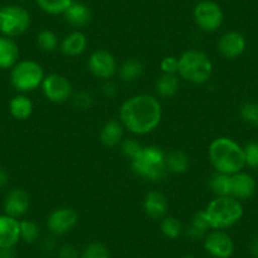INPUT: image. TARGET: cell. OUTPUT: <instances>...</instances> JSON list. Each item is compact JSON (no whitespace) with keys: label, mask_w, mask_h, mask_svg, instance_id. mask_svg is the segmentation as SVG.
I'll return each mask as SVG.
<instances>
[{"label":"cell","mask_w":258,"mask_h":258,"mask_svg":"<svg viewBox=\"0 0 258 258\" xmlns=\"http://www.w3.org/2000/svg\"><path fill=\"white\" fill-rule=\"evenodd\" d=\"M22 2H26V0H22Z\"/></svg>","instance_id":"45"},{"label":"cell","mask_w":258,"mask_h":258,"mask_svg":"<svg viewBox=\"0 0 258 258\" xmlns=\"http://www.w3.org/2000/svg\"><path fill=\"white\" fill-rule=\"evenodd\" d=\"M81 258H110V252L103 243L93 242L84 248Z\"/></svg>","instance_id":"32"},{"label":"cell","mask_w":258,"mask_h":258,"mask_svg":"<svg viewBox=\"0 0 258 258\" xmlns=\"http://www.w3.org/2000/svg\"><path fill=\"white\" fill-rule=\"evenodd\" d=\"M63 16L69 24L76 27V28H81V27H85L86 24H89L91 19V12L89 7L84 3L73 2V4L69 7L68 11L64 12Z\"/></svg>","instance_id":"21"},{"label":"cell","mask_w":258,"mask_h":258,"mask_svg":"<svg viewBox=\"0 0 258 258\" xmlns=\"http://www.w3.org/2000/svg\"><path fill=\"white\" fill-rule=\"evenodd\" d=\"M132 170L140 177L152 182H160L166 177V155L160 147L147 146L131 161Z\"/></svg>","instance_id":"5"},{"label":"cell","mask_w":258,"mask_h":258,"mask_svg":"<svg viewBox=\"0 0 258 258\" xmlns=\"http://www.w3.org/2000/svg\"><path fill=\"white\" fill-rule=\"evenodd\" d=\"M240 118L243 121L253 126H258V104L245 103L240 108Z\"/></svg>","instance_id":"33"},{"label":"cell","mask_w":258,"mask_h":258,"mask_svg":"<svg viewBox=\"0 0 258 258\" xmlns=\"http://www.w3.org/2000/svg\"><path fill=\"white\" fill-rule=\"evenodd\" d=\"M31 27V14L19 6H6L0 8V33L14 38L26 33Z\"/></svg>","instance_id":"7"},{"label":"cell","mask_w":258,"mask_h":258,"mask_svg":"<svg viewBox=\"0 0 258 258\" xmlns=\"http://www.w3.org/2000/svg\"><path fill=\"white\" fill-rule=\"evenodd\" d=\"M37 4L43 12L56 16L68 11L69 7L73 4V0H37Z\"/></svg>","instance_id":"30"},{"label":"cell","mask_w":258,"mask_h":258,"mask_svg":"<svg viewBox=\"0 0 258 258\" xmlns=\"http://www.w3.org/2000/svg\"><path fill=\"white\" fill-rule=\"evenodd\" d=\"M103 93L106 98H114V96L116 95V93H118V90H116V85L113 83V81L106 80L105 84L103 85Z\"/></svg>","instance_id":"39"},{"label":"cell","mask_w":258,"mask_h":258,"mask_svg":"<svg viewBox=\"0 0 258 258\" xmlns=\"http://www.w3.org/2000/svg\"><path fill=\"white\" fill-rule=\"evenodd\" d=\"M21 240V223L17 218L0 215V248L16 247Z\"/></svg>","instance_id":"15"},{"label":"cell","mask_w":258,"mask_h":258,"mask_svg":"<svg viewBox=\"0 0 258 258\" xmlns=\"http://www.w3.org/2000/svg\"><path fill=\"white\" fill-rule=\"evenodd\" d=\"M42 248H43V250H47V252H52V250L56 248V240H54V235L44 238L43 243H42Z\"/></svg>","instance_id":"40"},{"label":"cell","mask_w":258,"mask_h":258,"mask_svg":"<svg viewBox=\"0 0 258 258\" xmlns=\"http://www.w3.org/2000/svg\"><path fill=\"white\" fill-rule=\"evenodd\" d=\"M29 205H31L29 194L23 188H13L7 194L3 207L7 215L18 219L28 212Z\"/></svg>","instance_id":"13"},{"label":"cell","mask_w":258,"mask_h":258,"mask_svg":"<svg viewBox=\"0 0 258 258\" xmlns=\"http://www.w3.org/2000/svg\"><path fill=\"white\" fill-rule=\"evenodd\" d=\"M210 190L217 197H230V176L224 173H214L209 178Z\"/></svg>","instance_id":"27"},{"label":"cell","mask_w":258,"mask_h":258,"mask_svg":"<svg viewBox=\"0 0 258 258\" xmlns=\"http://www.w3.org/2000/svg\"><path fill=\"white\" fill-rule=\"evenodd\" d=\"M209 161L214 170L224 175H234L245 167L243 147L228 137H218L208 150Z\"/></svg>","instance_id":"2"},{"label":"cell","mask_w":258,"mask_h":258,"mask_svg":"<svg viewBox=\"0 0 258 258\" xmlns=\"http://www.w3.org/2000/svg\"><path fill=\"white\" fill-rule=\"evenodd\" d=\"M188 167H190V160L182 151H171L168 155H166V168L170 172L181 175L185 173Z\"/></svg>","instance_id":"26"},{"label":"cell","mask_w":258,"mask_h":258,"mask_svg":"<svg viewBox=\"0 0 258 258\" xmlns=\"http://www.w3.org/2000/svg\"><path fill=\"white\" fill-rule=\"evenodd\" d=\"M119 78L124 83H133L143 75L145 66L137 58H128L119 68Z\"/></svg>","instance_id":"25"},{"label":"cell","mask_w":258,"mask_h":258,"mask_svg":"<svg viewBox=\"0 0 258 258\" xmlns=\"http://www.w3.org/2000/svg\"><path fill=\"white\" fill-rule=\"evenodd\" d=\"M88 69L96 79L106 81L118 73V62L109 51L96 49L89 57Z\"/></svg>","instance_id":"10"},{"label":"cell","mask_w":258,"mask_h":258,"mask_svg":"<svg viewBox=\"0 0 258 258\" xmlns=\"http://www.w3.org/2000/svg\"><path fill=\"white\" fill-rule=\"evenodd\" d=\"M250 254L253 255V258H258V234L255 237H253L252 242H250Z\"/></svg>","instance_id":"43"},{"label":"cell","mask_w":258,"mask_h":258,"mask_svg":"<svg viewBox=\"0 0 258 258\" xmlns=\"http://www.w3.org/2000/svg\"><path fill=\"white\" fill-rule=\"evenodd\" d=\"M86 48H88V38L83 32H73L64 37L61 42V51L64 56H80L86 51Z\"/></svg>","instance_id":"19"},{"label":"cell","mask_w":258,"mask_h":258,"mask_svg":"<svg viewBox=\"0 0 258 258\" xmlns=\"http://www.w3.org/2000/svg\"><path fill=\"white\" fill-rule=\"evenodd\" d=\"M119 119L124 129L133 135H150L162 120V105L156 96L138 94L121 104Z\"/></svg>","instance_id":"1"},{"label":"cell","mask_w":258,"mask_h":258,"mask_svg":"<svg viewBox=\"0 0 258 258\" xmlns=\"http://www.w3.org/2000/svg\"><path fill=\"white\" fill-rule=\"evenodd\" d=\"M0 258H17L16 248H0Z\"/></svg>","instance_id":"41"},{"label":"cell","mask_w":258,"mask_h":258,"mask_svg":"<svg viewBox=\"0 0 258 258\" xmlns=\"http://www.w3.org/2000/svg\"><path fill=\"white\" fill-rule=\"evenodd\" d=\"M180 89V79L177 74H162L156 83V93L161 98H172Z\"/></svg>","instance_id":"24"},{"label":"cell","mask_w":258,"mask_h":258,"mask_svg":"<svg viewBox=\"0 0 258 258\" xmlns=\"http://www.w3.org/2000/svg\"><path fill=\"white\" fill-rule=\"evenodd\" d=\"M243 205L233 197H217L205 209L212 229H227L237 224L243 217Z\"/></svg>","instance_id":"4"},{"label":"cell","mask_w":258,"mask_h":258,"mask_svg":"<svg viewBox=\"0 0 258 258\" xmlns=\"http://www.w3.org/2000/svg\"><path fill=\"white\" fill-rule=\"evenodd\" d=\"M37 44L41 48V51L51 53L58 48L59 42L54 32L49 31V29H43L37 36Z\"/></svg>","instance_id":"29"},{"label":"cell","mask_w":258,"mask_h":258,"mask_svg":"<svg viewBox=\"0 0 258 258\" xmlns=\"http://www.w3.org/2000/svg\"><path fill=\"white\" fill-rule=\"evenodd\" d=\"M245 38L239 32H227L220 37L218 42V49L220 54L228 59H234L237 57L242 56L243 52L245 51Z\"/></svg>","instance_id":"14"},{"label":"cell","mask_w":258,"mask_h":258,"mask_svg":"<svg viewBox=\"0 0 258 258\" xmlns=\"http://www.w3.org/2000/svg\"><path fill=\"white\" fill-rule=\"evenodd\" d=\"M177 75L192 84H205L213 75V62L199 49H188L178 57Z\"/></svg>","instance_id":"3"},{"label":"cell","mask_w":258,"mask_h":258,"mask_svg":"<svg viewBox=\"0 0 258 258\" xmlns=\"http://www.w3.org/2000/svg\"><path fill=\"white\" fill-rule=\"evenodd\" d=\"M9 182V175L6 168L0 167V188H4Z\"/></svg>","instance_id":"42"},{"label":"cell","mask_w":258,"mask_h":258,"mask_svg":"<svg viewBox=\"0 0 258 258\" xmlns=\"http://www.w3.org/2000/svg\"><path fill=\"white\" fill-rule=\"evenodd\" d=\"M182 258H195V257H194V255H185V257Z\"/></svg>","instance_id":"44"},{"label":"cell","mask_w":258,"mask_h":258,"mask_svg":"<svg viewBox=\"0 0 258 258\" xmlns=\"http://www.w3.org/2000/svg\"><path fill=\"white\" fill-rule=\"evenodd\" d=\"M143 209L151 219H163L168 210L167 198L160 191H150L143 200Z\"/></svg>","instance_id":"17"},{"label":"cell","mask_w":258,"mask_h":258,"mask_svg":"<svg viewBox=\"0 0 258 258\" xmlns=\"http://www.w3.org/2000/svg\"><path fill=\"white\" fill-rule=\"evenodd\" d=\"M9 111L17 120H27L33 113V103L27 95L19 94L9 103Z\"/></svg>","instance_id":"23"},{"label":"cell","mask_w":258,"mask_h":258,"mask_svg":"<svg viewBox=\"0 0 258 258\" xmlns=\"http://www.w3.org/2000/svg\"><path fill=\"white\" fill-rule=\"evenodd\" d=\"M57 258H81V254L74 245L64 244L58 248Z\"/></svg>","instance_id":"38"},{"label":"cell","mask_w":258,"mask_h":258,"mask_svg":"<svg viewBox=\"0 0 258 258\" xmlns=\"http://www.w3.org/2000/svg\"><path fill=\"white\" fill-rule=\"evenodd\" d=\"M210 229L212 227H210V223L205 214V210H202L192 217L191 223L186 228V235L192 240H199L202 238H205Z\"/></svg>","instance_id":"22"},{"label":"cell","mask_w":258,"mask_h":258,"mask_svg":"<svg viewBox=\"0 0 258 258\" xmlns=\"http://www.w3.org/2000/svg\"><path fill=\"white\" fill-rule=\"evenodd\" d=\"M160 68L163 74H177L178 58L175 56H167L161 61Z\"/></svg>","instance_id":"37"},{"label":"cell","mask_w":258,"mask_h":258,"mask_svg":"<svg viewBox=\"0 0 258 258\" xmlns=\"http://www.w3.org/2000/svg\"><path fill=\"white\" fill-rule=\"evenodd\" d=\"M19 46L13 38L6 36L0 37V69H13L19 62Z\"/></svg>","instance_id":"18"},{"label":"cell","mask_w":258,"mask_h":258,"mask_svg":"<svg viewBox=\"0 0 258 258\" xmlns=\"http://www.w3.org/2000/svg\"><path fill=\"white\" fill-rule=\"evenodd\" d=\"M41 88L43 95L51 103L62 104L73 98V84L66 76L59 74L44 76Z\"/></svg>","instance_id":"9"},{"label":"cell","mask_w":258,"mask_h":258,"mask_svg":"<svg viewBox=\"0 0 258 258\" xmlns=\"http://www.w3.org/2000/svg\"><path fill=\"white\" fill-rule=\"evenodd\" d=\"M120 147H121V152H123V155L125 156L126 158H129V160L132 161L133 158L141 152L143 146L141 145L140 142H137L136 140H133V138H126V140L121 141Z\"/></svg>","instance_id":"34"},{"label":"cell","mask_w":258,"mask_h":258,"mask_svg":"<svg viewBox=\"0 0 258 258\" xmlns=\"http://www.w3.org/2000/svg\"><path fill=\"white\" fill-rule=\"evenodd\" d=\"M123 136L124 126L120 120H109L101 128L99 138L105 147H116L123 141Z\"/></svg>","instance_id":"20"},{"label":"cell","mask_w":258,"mask_h":258,"mask_svg":"<svg viewBox=\"0 0 258 258\" xmlns=\"http://www.w3.org/2000/svg\"><path fill=\"white\" fill-rule=\"evenodd\" d=\"M194 19L202 31L212 33L218 31L223 24V11L215 2L203 0L194 9Z\"/></svg>","instance_id":"8"},{"label":"cell","mask_w":258,"mask_h":258,"mask_svg":"<svg viewBox=\"0 0 258 258\" xmlns=\"http://www.w3.org/2000/svg\"><path fill=\"white\" fill-rule=\"evenodd\" d=\"M255 192V181L245 172H237L230 175V197L237 200H245L253 197Z\"/></svg>","instance_id":"16"},{"label":"cell","mask_w":258,"mask_h":258,"mask_svg":"<svg viewBox=\"0 0 258 258\" xmlns=\"http://www.w3.org/2000/svg\"><path fill=\"white\" fill-rule=\"evenodd\" d=\"M79 222V214L75 209L69 207L54 209L47 218V228L54 237L68 234L76 227Z\"/></svg>","instance_id":"11"},{"label":"cell","mask_w":258,"mask_h":258,"mask_svg":"<svg viewBox=\"0 0 258 258\" xmlns=\"http://www.w3.org/2000/svg\"><path fill=\"white\" fill-rule=\"evenodd\" d=\"M44 79L43 68L33 59H23L12 69L11 81L14 89L21 93H29L42 85Z\"/></svg>","instance_id":"6"},{"label":"cell","mask_w":258,"mask_h":258,"mask_svg":"<svg viewBox=\"0 0 258 258\" xmlns=\"http://www.w3.org/2000/svg\"><path fill=\"white\" fill-rule=\"evenodd\" d=\"M21 239L24 240L28 244L38 242L39 235H41V229L38 224L33 220H21Z\"/></svg>","instance_id":"31"},{"label":"cell","mask_w":258,"mask_h":258,"mask_svg":"<svg viewBox=\"0 0 258 258\" xmlns=\"http://www.w3.org/2000/svg\"><path fill=\"white\" fill-rule=\"evenodd\" d=\"M204 248L214 258H230L234 253V243L230 235L219 229H213L205 235Z\"/></svg>","instance_id":"12"},{"label":"cell","mask_w":258,"mask_h":258,"mask_svg":"<svg viewBox=\"0 0 258 258\" xmlns=\"http://www.w3.org/2000/svg\"><path fill=\"white\" fill-rule=\"evenodd\" d=\"M243 151H244L245 166L258 168V142L247 143Z\"/></svg>","instance_id":"35"},{"label":"cell","mask_w":258,"mask_h":258,"mask_svg":"<svg viewBox=\"0 0 258 258\" xmlns=\"http://www.w3.org/2000/svg\"><path fill=\"white\" fill-rule=\"evenodd\" d=\"M94 99L93 95L86 91H79L75 95L73 96V104L78 109H81V110H85V109H89L93 106Z\"/></svg>","instance_id":"36"},{"label":"cell","mask_w":258,"mask_h":258,"mask_svg":"<svg viewBox=\"0 0 258 258\" xmlns=\"http://www.w3.org/2000/svg\"><path fill=\"white\" fill-rule=\"evenodd\" d=\"M161 232L168 239H176L182 233V224L176 217H165L161 219Z\"/></svg>","instance_id":"28"}]
</instances>
